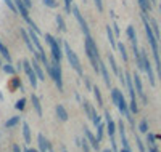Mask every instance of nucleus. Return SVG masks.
<instances>
[{
  "mask_svg": "<svg viewBox=\"0 0 161 152\" xmlns=\"http://www.w3.org/2000/svg\"><path fill=\"white\" fill-rule=\"evenodd\" d=\"M142 23H143V31H145V35L148 38V43L152 47V54H153V59H155V67H156V74H158V79L161 80V54H159V40L156 38L155 32H153V27H152V23L147 19V15L142 13Z\"/></svg>",
  "mask_w": 161,
  "mask_h": 152,
  "instance_id": "nucleus-1",
  "label": "nucleus"
},
{
  "mask_svg": "<svg viewBox=\"0 0 161 152\" xmlns=\"http://www.w3.org/2000/svg\"><path fill=\"white\" fill-rule=\"evenodd\" d=\"M84 50H86V54H87V58H89V61L92 64V69L97 74H100V53H98V47L95 43V40L90 37V34L86 35Z\"/></svg>",
  "mask_w": 161,
  "mask_h": 152,
  "instance_id": "nucleus-2",
  "label": "nucleus"
},
{
  "mask_svg": "<svg viewBox=\"0 0 161 152\" xmlns=\"http://www.w3.org/2000/svg\"><path fill=\"white\" fill-rule=\"evenodd\" d=\"M44 37H45V42H47V45L50 47L52 58H53V59H58V61H61L63 54H64V53H63L64 50H61V40H60V38H55L52 34H45Z\"/></svg>",
  "mask_w": 161,
  "mask_h": 152,
  "instance_id": "nucleus-3",
  "label": "nucleus"
},
{
  "mask_svg": "<svg viewBox=\"0 0 161 152\" xmlns=\"http://www.w3.org/2000/svg\"><path fill=\"white\" fill-rule=\"evenodd\" d=\"M63 50H64V56L68 58V63L71 64V67L74 69V71L79 74V77H84V71H82V66H80V61L77 58V54L73 51V48L68 45V43H63Z\"/></svg>",
  "mask_w": 161,
  "mask_h": 152,
  "instance_id": "nucleus-4",
  "label": "nucleus"
},
{
  "mask_svg": "<svg viewBox=\"0 0 161 152\" xmlns=\"http://www.w3.org/2000/svg\"><path fill=\"white\" fill-rule=\"evenodd\" d=\"M50 79L55 82V85L58 88V91H63V75H61V64L58 59L52 58V72H50Z\"/></svg>",
  "mask_w": 161,
  "mask_h": 152,
  "instance_id": "nucleus-5",
  "label": "nucleus"
},
{
  "mask_svg": "<svg viewBox=\"0 0 161 152\" xmlns=\"http://www.w3.org/2000/svg\"><path fill=\"white\" fill-rule=\"evenodd\" d=\"M142 59H143V71L147 72V75H148V82L150 85L155 87L156 85V77H155V71H153V66H152V61L148 58V53H147L145 50H142Z\"/></svg>",
  "mask_w": 161,
  "mask_h": 152,
  "instance_id": "nucleus-6",
  "label": "nucleus"
},
{
  "mask_svg": "<svg viewBox=\"0 0 161 152\" xmlns=\"http://www.w3.org/2000/svg\"><path fill=\"white\" fill-rule=\"evenodd\" d=\"M21 63H23V69H24L26 75H28V79H29L31 87H32V88H37L39 77H37V74H36V71H34V67H32V63H31V61H28V59H23Z\"/></svg>",
  "mask_w": 161,
  "mask_h": 152,
  "instance_id": "nucleus-7",
  "label": "nucleus"
},
{
  "mask_svg": "<svg viewBox=\"0 0 161 152\" xmlns=\"http://www.w3.org/2000/svg\"><path fill=\"white\" fill-rule=\"evenodd\" d=\"M71 13L74 15V18H76V21L79 23V26H80V29H82V32H84V35H89L90 34V29H89V24H87V21L84 19V16H82V13H80V10L76 7V5H73V8H71Z\"/></svg>",
  "mask_w": 161,
  "mask_h": 152,
  "instance_id": "nucleus-8",
  "label": "nucleus"
},
{
  "mask_svg": "<svg viewBox=\"0 0 161 152\" xmlns=\"http://www.w3.org/2000/svg\"><path fill=\"white\" fill-rule=\"evenodd\" d=\"M132 77H134V87H136L137 96L142 99V103H143V104H148L147 94H145V91H143V85H142V79H140V75H139V74H132Z\"/></svg>",
  "mask_w": 161,
  "mask_h": 152,
  "instance_id": "nucleus-9",
  "label": "nucleus"
},
{
  "mask_svg": "<svg viewBox=\"0 0 161 152\" xmlns=\"http://www.w3.org/2000/svg\"><path fill=\"white\" fill-rule=\"evenodd\" d=\"M118 131H119V139H121V146H123L124 152H132L129 141H127V136H126V128H124V122L119 120L118 122Z\"/></svg>",
  "mask_w": 161,
  "mask_h": 152,
  "instance_id": "nucleus-10",
  "label": "nucleus"
},
{
  "mask_svg": "<svg viewBox=\"0 0 161 152\" xmlns=\"http://www.w3.org/2000/svg\"><path fill=\"white\" fill-rule=\"evenodd\" d=\"M84 136L87 138V141L90 143V146H92V149H95V150H98L100 149V141L97 139V136L93 134L87 127H84Z\"/></svg>",
  "mask_w": 161,
  "mask_h": 152,
  "instance_id": "nucleus-11",
  "label": "nucleus"
},
{
  "mask_svg": "<svg viewBox=\"0 0 161 152\" xmlns=\"http://www.w3.org/2000/svg\"><path fill=\"white\" fill-rule=\"evenodd\" d=\"M100 74H102V77H103V82H105V85L106 87H111V77H110V72H108V67L105 66V63L100 59Z\"/></svg>",
  "mask_w": 161,
  "mask_h": 152,
  "instance_id": "nucleus-12",
  "label": "nucleus"
},
{
  "mask_svg": "<svg viewBox=\"0 0 161 152\" xmlns=\"http://www.w3.org/2000/svg\"><path fill=\"white\" fill-rule=\"evenodd\" d=\"M55 112H57L58 120H61V122H68L69 115H68V110L64 109V106H63V104H57V107H55Z\"/></svg>",
  "mask_w": 161,
  "mask_h": 152,
  "instance_id": "nucleus-13",
  "label": "nucleus"
},
{
  "mask_svg": "<svg viewBox=\"0 0 161 152\" xmlns=\"http://www.w3.org/2000/svg\"><path fill=\"white\" fill-rule=\"evenodd\" d=\"M37 141H39V150H40V152H48V149H50V143L47 141V138H45L42 133H39Z\"/></svg>",
  "mask_w": 161,
  "mask_h": 152,
  "instance_id": "nucleus-14",
  "label": "nucleus"
},
{
  "mask_svg": "<svg viewBox=\"0 0 161 152\" xmlns=\"http://www.w3.org/2000/svg\"><path fill=\"white\" fill-rule=\"evenodd\" d=\"M31 103H32V107H34V110H36V114H37L39 117H42V104H40V99H39V96H37V94L32 93V96H31Z\"/></svg>",
  "mask_w": 161,
  "mask_h": 152,
  "instance_id": "nucleus-15",
  "label": "nucleus"
},
{
  "mask_svg": "<svg viewBox=\"0 0 161 152\" xmlns=\"http://www.w3.org/2000/svg\"><path fill=\"white\" fill-rule=\"evenodd\" d=\"M108 63H110V67H111V71L114 72L116 77H119L121 74H123L119 66H118V63H116V59H114V56H113V53H108Z\"/></svg>",
  "mask_w": 161,
  "mask_h": 152,
  "instance_id": "nucleus-16",
  "label": "nucleus"
},
{
  "mask_svg": "<svg viewBox=\"0 0 161 152\" xmlns=\"http://www.w3.org/2000/svg\"><path fill=\"white\" fill-rule=\"evenodd\" d=\"M32 67H34V71H36V74H37V77H39V80H45V74H44V69H42V66L39 64V59L37 58H34L32 61Z\"/></svg>",
  "mask_w": 161,
  "mask_h": 152,
  "instance_id": "nucleus-17",
  "label": "nucleus"
},
{
  "mask_svg": "<svg viewBox=\"0 0 161 152\" xmlns=\"http://www.w3.org/2000/svg\"><path fill=\"white\" fill-rule=\"evenodd\" d=\"M106 35H108V40H110V45L111 48H118V42L114 40V31H113V26H106Z\"/></svg>",
  "mask_w": 161,
  "mask_h": 152,
  "instance_id": "nucleus-18",
  "label": "nucleus"
},
{
  "mask_svg": "<svg viewBox=\"0 0 161 152\" xmlns=\"http://www.w3.org/2000/svg\"><path fill=\"white\" fill-rule=\"evenodd\" d=\"M129 40H130V43L132 45H137V34H136V27L134 26H127V31H126Z\"/></svg>",
  "mask_w": 161,
  "mask_h": 152,
  "instance_id": "nucleus-19",
  "label": "nucleus"
},
{
  "mask_svg": "<svg viewBox=\"0 0 161 152\" xmlns=\"http://www.w3.org/2000/svg\"><path fill=\"white\" fill-rule=\"evenodd\" d=\"M0 54H2V58H5L7 59V63H11V54H10V51H8V48H7V45L0 40Z\"/></svg>",
  "mask_w": 161,
  "mask_h": 152,
  "instance_id": "nucleus-20",
  "label": "nucleus"
},
{
  "mask_svg": "<svg viewBox=\"0 0 161 152\" xmlns=\"http://www.w3.org/2000/svg\"><path fill=\"white\" fill-rule=\"evenodd\" d=\"M19 122H21V117H19V115L10 117V119H8V120L5 122V128H13V127H16Z\"/></svg>",
  "mask_w": 161,
  "mask_h": 152,
  "instance_id": "nucleus-21",
  "label": "nucleus"
},
{
  "mask_svg": "<svg viewBox=\"0 0 161 152\" xmlns=\"http://www.w3.org/2000/svg\"><path fill=\"white\" fill-rule=\"evenodd\" d=\"M121 96H123V91L118 90V88H111V101H113V104H114V106L119 103Z\"/></svg>",
  "mask_w": 161,
  "mask_h": 152,
  "instance_id": "nucleus-22",
  "label": "nucleus"
},
{
  "mask_svg": "<svg viewBox=\"0 0 161 152\" xmlns=\"http://www.w3.org/2000/svg\"><path fill=\"white\" fill-rule=\"evenodd\" d=\"M92 91H93V96H95V99H97V106H103V96H102V91H100V88L98 87H93L92 88Z\"/></svg>",
  "mask_w": 161,
  "mask_h": 152,
  "instance_id": "nucleus-23",
  "label": "nucleus"
},
{
  "mask_svg": "<svg viewBox=\"0 0 161 152\" xmlns=\"http://www.w3.org/2000/svg\"><path fill=\"white\" fill-rule=\"evenodd\" d=\"M23 136H24V141L26 143H31V128H29V125H28V123H23Z\"/></svg>",
  "mask_w": 161,
  "mask_h": 152,
  "instance_id": "nucleus-24",
  "label": "nucleus"
},
{
  "mask_svg": "<svg viewBox=\"0 0 161 152\" xmlns=\"http://www.w3.org/2000/svg\"><path fill=\"white\" fill-rule=\"evenodd\" d=\"M118 51H119V54H121V58H123V61L127 63L129 56H127V51H126V47H124L123 42H118Z\"/></svg>",
  "mask_w": 161,
  "mask_h": 152,
  "instance_id": "nucleus-25",
  "label": "nucleus"
},
{
  "mask_svg": "<svg viewBox=\"0 0 161 152\" xmlns=\"http://www.w3.org/2000/svg\"><path fill=\"white\" fill-rule=\"evenodd\" d=\"M139 2V7L142 10V13H148L152 10V3L148 2V0H137Z\"/></svg>",
  "mask_w": 161,
  "mask_h": 152,
  "instance_id": "nucleus-26",
  "label": "nucleus"
},
{
  "mask_svg": "<svg viewBox=\"0 0 161 152\" xmlns=\"http://www.w3.org/2000/svg\"><path fill=\"white\" fill-rule=\"evenodd\" d=\"M55 21H57V26L61 32H66V23H64V18L61 15H57L55 16Z\"/></svg>",
  "mask_w": 161,
  "mask_h": 152,
  "instance_id": "nucleus-27",
  "label": "nucleus"
},
{
  "mask_svg": "<svg viewBox=\"0 0 161 152\" xmlns=\"http://www.w3.org/2000/svg\"><path fill=\"white\" fill-rule=\"evenodd\" d=\"M2 71H3L5 74H8V75H15V74H16V69L13 67V64H11V63L3 64V66H2Z\"/></svg>",
  "mask_w": 161,
  "mask_h": 152,
  "instance_id": "nucleus-28",
  "label": "nucleus"
},
{
  "mask_svg": "<svg viewBox=\"0 0 161 152\" xmlns=\"http://www.w3.org/2000/svg\"><path fill=\"white\" fill-rule=\"evenodd\" d=\"M105 130H106V123H98V125H97V139H98V141L103 139Z\"/></svg>",
  "mask_w": 161,
  "mask_h": 152,
  "instance_id": "nucleus-29",
  "label": "nucleus"
},
{
  "mask_svg": "<svg viewBox=\"0 0 161 152\" xmlns=\"http://www.w3.org/2000/svg\"><path fill=\"white\" fill-rule=\"evenodd\" d=\"M90 120L93 122V125H95V127L98 125V123H102V117L97 114V109H95V107L92 109V117H90Z\"/></svg>",
  "mask_w": 161,
  "mask_h": 152,
  "instance_id": "nucleus-30",
  "label": "nucleus"
},
{
  "mask_svg": "<svg viewBox=\"0 0 161 152\" xmlns=\"http://www.w3.org/2000/svg\"><path fill=\"white\" fill-rule=\"evenodd\" d=\"M139 131H140V133H148V120H147V119L140 120V123H139Z\"/></svg>",
  "mask_w": 161,
  "mask_h": 152,
  "instance_id": "nucleus-31",
  "label": "nucleus"
},
{
  "mask_svg": "<svg viewBox=\"0 0 161 152\" xmlns=\"http://www.w3.org/2000/svg\"><path fill=\"white\" fill-rule=\"evenodd\" d=\"M150 23H152V27H153V32H155L156 38H158V40H161V31H159V26H158V23H156L155 19H150Z\"/></svg>",
  "mask_w": 161,
  "mask_h": 152,
  "instance_id": "nucleus-32",
  "label": "nucleus"
},
{
  "mask_svg": "<svg viewBox=\"0 0 161 152\" xmlns=\"http://www.w3.org/2000/svg\"><path fill=\"white\" fill-rule=\"evenodd\" d=\"M156 139H158V138L153 134V133H147V144H148V146H156Z\"/></svg>",
  "mask_w": 161,
  "mask_h": 152,
  "instance_id": "nucleus-33",
  "label": "nucleus"
},
{
  "mask_svg": "<svg viewBox=\"0 0 161 152\" xmlns=\"http://www.w3.org/2000/svg\"><path fill=\"white\" fill-rule=\"evenodd\" d=\"M79 144H80V147H82V150H84V152H90V147H92V146H90V143L87 141V138L80 139V141H79Z\"/></svg>",
  "mask_w": 161,
  "mask_h": 152,
  "instance_id": "nucleus-34",
  "label": "nucleus"
},
{
  "mask_svg": "<svg viewBox=\"0 0 161 152\" xmlns=\"http://www.w3.org/2000/svg\"><path fill=\"white\" fill-rule=\"evenodd\" d=\"M42 3H44L45 7L52 8V10H55V8H58V2H57V0H42Z\"/></svg>",
  "mask_w": 161,
  "mask_h": 152,
  "instance_id": "nucleus-35",
  "label": "nucleus"
},
{
  "mask_svg": "<svg viewBox=\"0 0 161 152\" xmlns=\"http://www.w3.org/2000/svg\"><path fill=\"white\" fill-rule=\"evenodd\" d=\"M5 2V5L13 11V13H18V8H16V3H15V0H3Z\"/></svg>",
  "mask_w": 161,
  "mask_h": 152,
  "instance_id": "nucleus-36",
  "label": "nucleus"
},
{
  "mask_svg": "<svg viewBox=\"0 0 161 152\" xmlns=\"http://www.w3.org/2000/svg\"><path fill=\"white\" fill-rule=\"evenodd\" d=\"M24 106H26V98H21V99H18V101H16L15 109H16V110H23V109H24Z\"/></svg>",
  "mask_w": 161,
  "mask_h": 152,
  "instance_id": "nucleus-37",
  "label": "nucleus"
},
{
  "mask_svg": "<svg viewBox=\"0 0 161 152\" xmlns=\"http://www.w3.org/2000/svg\"><path fill=\"white\" fill-rule=\"evenodd\" d=\"M136 144H137V147H139V150L140 152H147V149H145V146H143V143H142V139L136 134Z\"/></svg>",
  "mask_w": 161,
  "mask_h": 152,
  "instance_id": "nucleus-38",
  "label": "nucleus"
},
{
  "mask_svg": "<svg viewBox=\"0 0 161 152\" xmlns=\"http://www.w3.org/2000/svg\"><path fill=\"white\" fill-rule=\"evenodd\" d=\"M63 2H64L66 13H71V8H73V0H63Z\"/></svg>",
  "mask_w": 161,
  "mask_h": 152,
  "instance_id": "nucleus-39",
  "label": "nucleus"
},
{
  "mask_svg": "<svg viewBox=\"0 0 161 152\" xmlns=\"http://www.w3.org/2000/svg\"><path fill=\"white\" fill-rule=\"evenodd\" d=\"M82 79H84V85H86V88H87V90H92L93 87L90 85V80H89V77H86V75H84Z\"/></svg>",
  "mask_w": 161,
  "mask_h": 152,
  "instance_id": "nucleus-40",
  "label": "nucleus"
},
{
  "mask_svg": "<svg viewBox=\"0 0 161 152\" xmlns=\"http://www.w3.org/2000/svg\"><path fill=\"white\" fill-rule=\"evenodd\" d=\"M93 2H95V7H97L98 11H103V2L102 0H93Z\"/></svg>",
  "mask_w": 161,
  "mask_h": 152,
  "instance_id": "nucleus-41",
  "label": "nucleus"
},
{
  "mask_svg": "<svg viewBox=\"0 0 161 152\" xmlns=\"http://www.w3.org/2000/svg\"><path fill=\"white\" fill-rule=\"evenodd\" d=\"M113 31H114V35H119V27H118V24H116V23L113 24Z\"/></svg>",
  "mask_w": 161,
  "mask_h": 152,
  "instance_id": "nucleus-42",
  "label": "nucleus"
},
{
  "mask_svg": "<svg viewBox=\"0 0 161 152\" xmlns=\"http://www.w3.org/2000/svg\"><path fill=\"white\" fill-rule=\"evenodd\" d=\"M148 152H159L156 146H148Z\"/></svg>",
  "mask_w": 161,
  "mask_h": 152,
  "instance_id": "nucleus-43",
  "label": "nucleus"
},
{
  "mask_svg": "<svg viewBox=\"0 0 161 152\" xmlns=\"http://www.w3.org/2000/svg\"><path fill=\"white\" fill-rule=\"evenodd\" d=\"M23 2H24V5H26V7H28V8L31 10V7H32V2H31V0H23Z\"/></svg>",
  "mask_w": 161,
  "mask_h": 152,
  "instance_id": "nucleus-44",
  "label": "nucleus"
},
{
  "mask_svg": "<svg viewBox=\"0 0 161 152\" xmlns=\"http://www.w3.org/2000/svg\"><path fill=\"white\" fill-rule=\"evenodd\" d=\"M13 152H23V150H21V147L18 144H15V146H13Z\"/></svg>",
  "mask_w": 161,
  "mask_h": 152,
  "instance_id": "nucleus-45",
  "label": "nucleus"
},
{
  "mask_svg": "<svg viewBox=\"0 0 161 152\" xmlns=\"http://www.w3.org/2000/svg\"><path fill=\"white\" fill-rule=\"evenodd\" d=\"M29 152H40V150H37V149H29Z\"/></svg>",
  "mask_w": 161,
  "mask_h": 152,
  "instance_id": "nucleus-46",
  "label": "nucleus"
},
{
  "mask_svg": "<svg viewBox=\"0 0 161 152\" xmlns=\"http://www.w3.org/2000/svg\"><path fill=\"white\" fill-rule=\"evenodd\" d=\"M103 152H113V150H111V149H105Z\"/></svg>",
  "mask_w": 161,
  "mask_h": 152,
  "instance_id": "nucleus-47",
  "label": "nucleus"
},
{
  "mask_svg": "<svg viewBox=\"0 0 161 152\" xmlns=\"http://www.w3.org/2000/svg\"><path fill=\"white\" fill-rule=\"evenodd\" d=\"M61 152H68V150H66V147H63V149H61Z\"/></svg>",
  "mask_w": 161,
  "mask_h": 152,
  "instance_id": "nucleus-48",
  "label": "nucleus"
},
{
  "mask_svg": "<svg viewBox=\"0 0 161 152\" xmlns=\"http://www.w3.org/2000/svg\"><path fill=\"white\" fill-rule=\"evenodd\" d=\"M119 152H124V149H123V147H121V150H119Z\"/></svg>",
  "mask_w": 161,
  "mask_h": 152,
  "instance_id": "nucleus-49",
  "label": "nucleus"
},
{
  "mask_svg": "<svg viewBox=\"0 0 161 152\" xmlns=\"http://www.w3.org/2000/svg\"><path fill=\"white\" fill-rule=\"evenodd\" d=\"M159 13H161V3H159Z\"/></svg>",
  "mask_w": 161,
  "mask_h": 152,
  "instance_id": "nucleus-50",
  "label": "nucleus"
},
{
  "mask_svg": "<svg viewBox=\"0 0 161 152\" xmlns=\"http://www.w3.org/2000/svg\"><path fill=\"white\" fill-rule=\"evenodd\" d=\"M2 66H3V64H2V61H0V67H2Z\"/></svg>",
  "mask_w": 161,
  "mask_h": 152,
  "instance_id": "nucleus-51",
  "label": "nucleus"
},
{
  "mask_svg": "<svg viewBox=\"0 0 161 152\" xmlns=\"http://www.w3.org/2000/svg\"><path fill=\"white\" fill-rule=\"evenodd\" d=\"M150 2H152V3H153V2H156V0H150Z\"/></svg>",
  "mask_w": 161,
  "mask_h": 152,
  "instance_id": "nucleus-52",
  "label": "nucleus"
}]
</instances>
